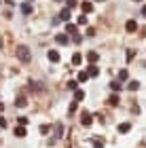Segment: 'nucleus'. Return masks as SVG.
<instances>
[{
    "instance_id": "1",
    "label": "nucleus",
    "mask_w": 146,
    "mask_h": 148,
    "mask_svg": "<svg viewBox=\"0 0 146 148\" xmlns=\"http://www.w3.org/2000/svg\"><path fill=\"white\" fill-rule=\"evenodd\" d=\"M15 53H17V57L21 59L23 64H28L30 59H32V53H30V49H28V47H25V45H19L17 49H15Z\"/></svg>"
},
{
    "instance_id": "2",
    "label": "nucleus",
    "mask_w": 146,
    "mask_h": 148,
    "mask_svg": "<svg viewBox=\"0 0 146 148\" xmlns=\"http://www.w3.org/2000/svg\"><path fill=\"white\" fill-rule=\"evenodd\" d=\"M70 17H72V13H70L68 6H66V9L59 13V21H66V23H68V21H70Z\"/></svg>"
},
{
    "instance_id": "3",
    "label": "nucleus",
    "mask_w": 146,
    "mask_h": 148,
    "mask_svg": "<svg viewBox=\"0 0 146 148\" xmlns=\"http://www.w3.org/2000/svg\"><path fill=\"white\" fill-rule=\"evenodd\" d=\"M125 30H127L129 34H134V32L138 30V23H136V19H129V21L125 23Z\"/></svg>"
},
{
    "instance_id": "4",
    "label": "nucleus",
    "mask_w": 146,
    "mask_h": 148,
    "mask_svg": "<svg viewBox=\"0 0 146 148\" xmlns=\"http://www.w3.org/2000/svg\"><path fill=\"white\" fill-rule=\"evenodd\" d=\"M81 11L85 13V15H87V13H91V11H93V2H89V0H85V2L81 4Z\"/></svg>"
},
{
    "instance_id": "5",
    "label": "nucleus",
    "mask_w": 146,
    "mask_h": 148,
    "mask_svg": "<svg viewBox=\"0 0 146 148\" xmlns=\"http://www.w3.org/2000/svg\"><path fill=\"white\" fill-rule=\"evenodd\" d=\"M47 57H49V62H53V64H57V62H59V53H57V51H53V49L47 53Z\"/></svg>"
},
{
    "instance_id": "6",
    "label": "nucleus",
    "mask_w": 146,
    "mask_h": 148,
    "mask_svg": "<svg viewBox=\"0 0 146 148\" xmlns=\"http://www.w3.org/2000/svg\"><path fill=\"white\" fill-rule=\"evenodd\" d=\"M87 59H89L91 64H95L97 59H99V53H95V51H89V53H87Z\"/></svg>"
},
{
    "instance_id": "7",
    "label": "nucleus",
    "mask_w": 146,
    "mask_h": 148,
    "mask_svg": "<svg viewBox=\"0 0 146 148\" xmlns=\"http://www.w3.org/2000/svg\"><path fill=\"white\" fill-rule=\"evenodd\" d=\"M87 72H89V76H97V74H99V68H97L95 64H91L89 68H87Z\"/></svg>"
},
{
    "instance_id": "8",
    "label": "nucleus",
    "mask_w": 146,
    "mask_h": 148,
    "mask_svg": "<svg viewBox=\"0 0 146 148\" xmlns=\"http://www.w3.org/2000/svg\"><path fill=\"white\" fill-rule=\"evenodd\" d=\"M55 40H57V45H68V36L66 34H57Z\"/></svg>"
},
{
    "instance_id": "9",
    "label": "nucleus",
    "mask_w": 146,
    "mask_h": 148,
    "mask_svg": "<svg viewBox=\"0 0 146 148\" xmlns=\"http://www.w3.org/2000/svg\"><path fill=\"white\" fill-rule=\"evenodd\" d=\"M121 87H123V85H121V80H112V83H110V89L114 91V93H117V91H121Z\"/></svg>"
},
{
    "instance_id": "10",
    "label": "nucleus",
    "mask_w": 146,
    "mask_h": 148,
    "mask_svg": "<svg viewBox=\"0 0 146 148\" xmlns=\"http://www.w3.org/2000/svg\"><path fill=\"white\" fill-rule=\"evenodd\" d=\"M81 62H83V55H81V53H74V55H72V64L81 66Z\"/></svg>"
},
{
    "instance_id": "11",
    "label": "nucleus",
    "mask_w": 146,
    "mask_h": 148,
    "mask_svg": "<svg viewBox=\"0 0 146 148\" xmlns=\"http://www.w3.org/2000/svg\"><path fill=\"white\" fill-rule=\"evenodd\" d=\"M127 89H129V91H138V89H140V83H138V80H129Z\"/></svg>"
},
{
    "instance_id": "12",
    "label": "nucleus",
    "mask_w": 146,
    "mask_h": 148,
    "mask_svg": "<svg viewBox=\"0 0 146 148\" xmlns=\"http://www.w3.org/2000/svg\"><path fill=\"white\" fill-rule=\"evenodd\" d=\"M74 99H76V102L85 99V91H83V89H76V91H74Z\"/></svg>"
},
{
    "instance_id": "13",
    "label": "nucleus",
    "mask_w": 146,
    "mask_h": 148,
    "mask_svg": "<svg viewBox=\"0 0 146 148\" xmlns=\"http://www.w3.org/2000/svg\"><path fill=\"white\" fill-rule=\"evenodd\" d=\"M81 121H83V125H85V127H87V125H91V114L83 112V119H81Z\"/></svg>"
},
{
    "instance_id": "14",
    "label": "nucleus",
    "mask_w": 146,
    "mask_h": 148,
    "mask_svg": "<svg viewBox=\"0 0 146 148\" xmlns=\"http://www.w3.org/2000/svg\"><path fill=\"white\" fill-rule=\"evenodd\" d=\"M108 104H110V106H117V104H119V95H117V93H112V95L108 97Z\"/></svg>"
},
{
    "instance_id": "15",
    "label": "nucleus",
    "mask_w": 146,
    "mask_h": 148,
    "mask_svg": "<svg viewBox=\"0 0 146 148\" xmlns=\"http://www.w3.org/2000/svg\"><path fill=\"white\" fill-rule=\"evenodd\" d=\"M89 78V72H78V83H87Z\"/></svg>"
},
{
    "instance_id": "16",
    "label": "nucleus",
    "mask_w": 146,
    "mask_h": 148,
    "mask_svg": "<svg viewBox=\"0 0 146 148\" xmlns=\"http://www.w3.org/2000/svg\"><path fill=\"white\" fill-rule=\"evenodd\" d=\"M66 34H74V36H76V25L68 23V25H66Z\"/></svg>"
},
{
    "instance_id": "17",
    "label": "nucleus",
    "mask_w": 146,
    "mask_h": 148,
    "mask_svg": "<svg viewBox=\"0 0 146 148\" xmlns=\"http://www.w3.org/2000/svg\"><path fill=\"white\" fill-rule=\"evenodd\" d=\"M21 13H23V15H30V13H32V6H30V4H21Z\"/></svg>"
},
{
    "instance_id": "18",
    "label": "nucleus",
    "mask_w": 146,
    "mask_h": 148,
    "mask_svg": "<svg viewBox=\"0 0 146 148\" xmlns=\"http://www.w3.org/2000/svg\"><path fill=\"white\" fill-rule=\"evenodd\" d=\"M15 136H17V138H23V136H25V129H23V125L15 129Z\"/></svg>"
},
{
    "instance_id": "19",
    "label": "nucleus",
    "mask_w": 146,
    "mask_h": 148,
    "mask_svg": "<svg viewBox=\"0 0 146 148\" xmlns=\"http://www.w3.org/2000/svg\"><path fill=\"white\" fill-rule=\"evenodd\" d=\"M119 131H121V133H127V131H129V123H123V125H119Z\"/></svg>"
},
{
    "instance_id": "20",
    "label": "nucleus",
    "mask_w": 146,
    "mask_h": 148,
    "mask_svg": "<svg viewBox=\"0 0 146 148\" xmlns=\"http://www.w3.org/2000/svg\"><path fill=\"white\" fill-rule=\"evenodd\" d=\"M15 104L19 106V108H23V106H25V104H28V102H25V97L21 95V97H17V102H15Z\"/></svg>"
},
{
    "instance_id": "21",
    "label": "nucleus",
    "mask_w": 146,
    "mask_h": 148,
    "mask_svg": "<svg viewBox=\"0 0 146 148\" xmlns=\"http://www.w3.org/2000/svg\"><path fill=\"white\" fill-rule=\"evenodd\" d=\"M127 76H129L127 70H121V72H119V80H127Z\"/></svg>"
},
{
    "instance_id": "22",
    "label": "nucleus",
    "mask_w": 146,
    "mask_h": 148,
    "mask_svg": "<svg viewBox=\"0 0 146 148\" xmlns=\"http://www.w3.org/2000/svg\"><path fill=\"white\" fill-rule=\"evenodd\" d=\"M78 25H87V17H85V13H83V17H78Z\"/></svg>"
},
{
    "instance_id": "23",
    "label": "nucleus",
    "mask_w": 146,
    "mask_h": 148,
    "mask_svg": "<svg viewBox=\"0 0 146 148\" xmlns=\"http://www.w3.org/2000/svg\"><path fill=\"white\" fill-rule=\"evenodd\" d=\"M134 57H136V53H134V51L129 49V51H127V62H131V59H134Z\"/></svg>"
},
{
    "instance_id": "24",
    "label": "nucleus",
    "mask_w": 146,
    "mask_h": 148,
    "mask_svg": "<svg viewBox=\"0 0 146 148\" xmlns=\"http://www.w3.org/2000/svg\"><path fill=\"white\" fill-rule=\"evenodd\" d=\"M68 89H76V80H70V83H68Z\"/></svg>"
},
{
    "instance_id": "25",
    "label": "nucleus",
    "mask_w": 146,
    "mask_h": 148,
    "mask_svg": "<svg viewBox=\"0 0 146 148\" xmlns=\"http://www.w3.org/2000/svg\"><path fill=\"white\" fill-rule=\"evenodd\" d=\"M76 6V0H68V9H74Z\"/></svg>"
},
{
    "instance_id": "26",
    "label": "nucleus",
    "mask_w": 146,
    "mask_h": 148,
    "mask_svg": "<svg viewBox=\"0 0 146 148\" xmlns=\"http://www.w3.org/2000/svg\"><path fill=\"white\" fill-rule=\"evenodd\" d=\"M0 127H6V121H4L2 116H0Z\"/></svg>"
},
{
    "instance_id": "27",
    "label": "nucleus",
    "mask_w": 146,
    "mask_h": 148,
    "mask_svg": "<svg viewBox=\"0 0 146 148\" xmlns=\"http://www.w3.org/2000/svg\"><path fill=\"white\" fill-rule=\"evenodd\" d=\"M142 15H144V17H146V4H144V6H142Z\"/></svg>"
},
{
    "instance_id": "28",
    "label": "nucleus",
    "mask_w": 146,
    "mask_h": 148,
    "mask_svg": "<svg viewBox=\"0 0 146 148\" xmlns=\"http://www.w3.org/2000/svg\"><path fill=\"white\" fill-rule=\"evenodd\" d=\"M2 108H4V106H2V102H0V110H2Z\"/></svg>"
},
{
    "instance_id": "29",
    "label": "nucleus",
    "mask_w": 146,
    "mask_h": 148,
    "mask_svg": "<svg viewBox=\"0 0 146 148\" xmlns=\"http://www.w3.org/2000/svg\"><path fill=\"white\" fill-rule=\"evenodd\" d=\"M0 49H2V40H0Z\"/></svg>"
},
{
    "instance_id": "30",
    "label": "nucleus",
    "mask_w": 146,
    "mask_h": 148,
    "mask_svg": "<svg viewBox=\"0 0 146 148\" xmlns=\"http://www.w3.org/2000/svg\"><path fill=\"white\" fill-rule=\"evenodd\" d=\"M134 2H142V0H134Z\"/></svg>"
},
{
    "instance_id": "31",
    "label": "nucleus",
    "mask_w": 146,
    "mask_h": 148,
    "mask_svg": "<svg viewBox=\"0 0 146 148\" xmlns=\"http://www.w3.org/2000/svg\"><path fill=\"white\" fill-rule=\"evenodd\" d=\"M97 2H104V0H97Z\"/></svg>"
},
{
    "instance_id": "32",
    "label": "nucleus",
    "mask_w": 146,
    "mask_h": 148,
    "mask_svg": "<svg viewBox=\"0 0 146 148\" xmlns=\"http://www.w3.org/2000/svg\"><path fill=\"white\" fill-rule=\"evenodd\" d=\"M144 68H146V64H144Z\"/></svg>"
}]
</instances>
